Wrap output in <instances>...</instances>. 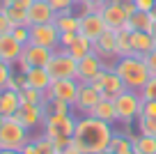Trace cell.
<instances>
[{"label":"cell","mask_w":156,"mask_h":154,"mask_svg":"<svg viewBox=\"0 0 156 154\" xmlns=\"http://www.w3.org/2000/svg\"><path fill=\"white\" fill-rule=\"evenodd\" d=\"M124 154H138V152H136V149H129V152H124Z\"/></svg>","instance_id":"obj_53"},{"label":"cell","mask_w":156,"mask_h":154,"mask_svg":"<svg viewBox=\"0 0 156 154\" xmlns=\"http://www.w3.org/2000/svg\"><path fill=\"white\" fill-rule=\"evenodd\" d=\"M149 35L154 37V44H156V21H151V28H149Z\"/></svg>","instance_id":"obj_49"},{"label":"cell","mask_w":156,"mask_h":154,"mask_svg":"<svg viewBox=\"0 0 156 154\" xmlns=\"http://www.w3.org/2000/svg\"><path fill=\"white\" fill-rule=\"evenodd\" d=\"M76 37H78V32H60V48L67 51V48L76 42Z\"/></svg>","instance_id":"obj_40"},{"label":"cell","mask_w":156,"mask_h":154,"mask_svg":"<svg viewBox=\"0 0 156 154\" xmlns=\"http://www.w3.org/2000/svg\"><path fill=\"white\" fill-rule=\"evenodd\" d=\"M140 117H156V101H145L142 99Z\"/></svg>","instance_id":"obj_39"},{"label":"cell","mask_w":156,"mask_h":154,"mask_svg":"<svg viewBox=\"0 0 156 154\" xmlns=\"http://www.w3.org/2000/svg\"><path fill=\"white\" fill-rule=\"evenodd\" d=\"M101 72H103V60L99 58L97 53H90L87 58H83L80 62H78V76H76V81L78 83H92Z\"/></svg>","instance_id":"obj_15"},{"label":"cell","mask_w":156,"mask_h":154,"mask_svg":"<svg viewBox=\"0 0 156 154\" xmlns=\"http://www.w3.org/2000/svg\"><path fill=\"white\" fill-rule=\"evenodd\" d=\"M112 124L99 120L92 115H78L76 131L71 136V143L76 145L83 154H99L103 149H108L112 138Z\"/></svg>","instance_id":"obj_1"},{"label":"cell","mask_w":156,"mask_h":154,"mask_svg":"<svg viewBox=\"0 0 156 154\" xmlns=\"http://www.w3.org/2000/svg\"><path fill=\"white\" fill-rule=\"evenodd\" d=\"M145 62H147V69H149V74H151V76H156V46L145 55Z\"/></svg>","instance_id":"obj_41"},{"label":"cell","mask_w":156,"mask_h":154,"mask_svg":"<svg viewBox=\"0 0 156 154\" xmlns=\"http://www.w3.org/2000/svg\"><path fill=\"white\" fill-rule=\"evenodd\" d=\"M48 5L53 7L58 14H62V12H73L76 0H48Z\"/></svg>","instance_id":"obj_37"},{"label":"cell","mask_w":156,"mask_h":154,"mask_svg":"<svg viewBox=\"0 0 156 154\" xmlns=\"http://www.w3.org/2000/svg\"><path fill=\"white\" fill-rule=\"evenodd\" d=\"M51 58H53V51H51V48L37 46V44H28V46H23V53H21L16 67H19L21 72H28V69H32V67H46Z\"/></svg>","instance_id":"obj_8"},{"label":"cell","mask_w":156,"mask_h":154,"mask_svg":"<svg viewBox=\"0 0 156 154\" xmlns=\"http://www.w3.org/2000/svg\"><path fill=\"white\" fill-rule=\"evenodd\" d=\"M126 55H136L131 48V32L126 28L117 30V58H126Z\"/></svg>","instance_id":"obj_29"},{"label":"cell","mask_w":156,"mask_h":154,"mask_svg":"<svg viewBox=\"0 0 156 154\" xmlns=\"http://www.w3.org/2000/svg\"><path fill=\"white\" fill-rule=\"evenodd\" d=\"M136 124H138V134H147L156 138V117H138Z\"/></svg>","instance_id":"obj_33"},{"label":"cell","mask_w":156,"mask_h":154,"mask_svg":"<svg viewBox=\"0 0 156 154\" xmlns=\"http://www.w3.org/2000/svg\"><path fill=\"white\" fill-rule=\"evenodd\" d=\"M34 0H14V5L21 7V9H30V5H32Z\"/></svg>","instance_id":"obj_46"},{"label":"cell","mask_w":156,"mask_h":154,"mask_svg":"<svg viewBox=\"0 0 156 154\" xmlns=\"http://www.w3.org/2000/svg\"><path fill=\"white\" fill-rule=\"evenodd\" d=\"M53 23L60 32H78L80 30V14H76V12H62V14L55 16Z\"/></svg>","instance_id":"obj_22"},{"label":"cell","mask_w":156,"mask_h":154,"mask_svg":"<svg viewBox=\"0 0 156 154\" xmlns=\"http://www.w3.org/2000/svg\"><path fill=\"white\" fill-rule=\"evenodd\" d=\"M46 69H48V74H51L53 81H60V78H76L78 76V60H73L64 48H58V51H53V58L48 60Z\"/></svg>","instance_id":"obj_6"},{"label":"cell","mask_w":156,"mask_h":154,"mask_svg":"<svg viewBox=\"0 0 156 154\" xmlns=\"http://www.w3.org/2000/svg\"><path fill=\"white\" fill-rule=\"evenodd\" d=\"M2 122H5V115H0V127H2Z\"/></svg>","instance_id":"obj_54"},{"label":"cell","mask_w":156,"mask_h":154,"mask_svg":"<svg viewBox=\"0 0 156 154\" xmlns=\"http://www.w3.org/2000/svg\"><path fill=\"white\" fill-rule=\"evenodd\" d=\"M78 87H80V83L76 78H60V81L51 83V87L46 90V99H60L73 106V101L78 97Z\"/></svg>","instance_id":"obj_10"},{"label":"cell","mask_w":156,"mask_h":154,"mask_svg":"<svg viewBox=\"0 0 156 154\" xmlns=\"http://www.w3.org/2000/svg\"><path fill=\"white\" fill-rule=\"evenodd\" d=\"M149 14H151V21H156V7H154L151 12H149Z\"/></svg>","instance_id":"obj_51"},{"label":"cell","mask_w":156,"mask_h":154,"mask_svg":"<svg viewBox=\"0 0 156 154\" xmlns=\"http://www.w3.org/2000/svg\"><path fill=\"white\" fill-rule=\"evenodd\" d=\"M0 154H23V152H19V149H0Z\"/></svg>","instance_id":"obj_50"},{"label":"cell","mask_w":156,"mask_h":154,"mask_svg":"<svg viewBox=\"0 0 156 154\" xmlns=\"http://www.w3.org/2000/svg\"><path fill=\"white\" fill-rule=\"evenodd\" d=\"M76 122H78L76 113H69V115H46L44 117V127H41V134L48 136L51 140L71 138L73 131H76Z\"/></svg>","instance_id":"obj_5"},{"label":"cell","mask_w":156,"mask_h":154,"mask_svg":"<svg viewBox=\"0 0 156 154\" xmlns=\"http://www.w3.org/2000/svg\"><path fill=\"white\" fill-rule=\"evenodd\" d=\"M32 140H34V145H37L39 154H55V147H53V140H51L48 136H44V134H39V136H32Z\"/></svg>","instance_id":"obj_34"},{"label":"cell","mask_w":156,"mask_h":154,"mask_svg":"<svg viewBox=\"0 0 156 154\" xmlns=\"http://www.w3.org/2000/svg\"><path fill=\"white\" fill-rule=\"evenodd\" d=\"M58 12L48 5V0H34L28 9V21L30 25H44V23H53Z\"/></svg>","instance_id":"obj_16"},{"label":"cell","mask_w":156,"mask_h":154,"mask_svg":"<svg viewBox=\"0 0 156 154\" xmlns=\"http://www.w3.org/2000/svg\"><path fill=\"white\" fill-rule=\"evenodd\" d=\"M142 108V97L138 90H124L122 94L115 99V115L119 124H133L140 117Z\"/></svg>","instance_id":"obj_4"},{"label":"cell","mask_w":156,"mask_h":154,"mask_svg":"<svg viewBox=\"0 0 156 154\" xmlns=\"http://www.w3.org/2000/svg\"><path fill=\"white\" fill-rule=\"evenodd\" d=\"M60 154H83V152H80V149H78V147H76L73 143H69V145H67V147H64V149H62Z\"/></svg>","instance_id":"obj_45"},{"label":"cell","mask_w":156,"mask_h":154,"mask_svg":"<svg viewBox=\"0 0 156 154\" xmlns=\"http://www.w3.org/2000/svg\"><path fill=\"white\" fill-rule=\"evenodd\" d=\"M21 152H23V154H39V149H37V145H34V140H30Z\"/></svg>","instance_id":"obj_44"},{"label":"cell","mask_w":156,"mask_h":154,"mask_svg":"<svg viewBox=\"0 0 156 154\" xmlns=\"http://www.w3.org/2000/svg\"><path fill=\"white\" fill-rule=\"evenodd\" d=\"M21 108V97L16 90H2V97H0V115L5 117H14Z\"/></svg>","instance_id":"obj_20"},{"label":"cell","mask_w":156,"mask_h":154,"mask_svg":"<svg viewBox=\"0 0 156 154\" xmlns=\"http://www.w3.org/2000/svg\"><path fill=\"white\" fill-rule=\"evenodd\" d=\"M30 140H32V134L19 117H5L0 127V149H19L21 152Z\"/></svg>","instance_id":"obj_3"},{"label":"cell","mask_w":156,"mask_h":154,"mask_svg":"<svg viewBox=\"0 0 156 154\" xmlns=\"http://www.w3.org/2000/svg\"><path fill=\"white\" fill-rule=\"evenodd\" d=\"M90 85L97 87V90L101 92L103 99H110V101H115L117 97L126 90V85H124V81L119 78V74H117V72H106V69H103Z\"/></svg>","instance_id":"obj_7"},{"label":"cell","mask_w":156,"mask_h":154,"mask_svg":"<svg viewBox=\"0 0 156 154\" xmlns=\"http://www.w3.org/2000/svg\"><path fill=\"white\" fill-rule=\"evenodd\" d=\"M25 78H28V85L30 87H37V90H48L51 83H53V78H51L48 69L46 67H32L25 72Z\"/></svg>","instance_id":"obj_19"},{"label":"cell","mask_w":156,"mask_h":154,"mask_svg":"<svg viewBox=\"0 0 156 154\" xmlns=\"http://www.w3.org/2000/svg\"><path fill=\"white\" fill-rule=\"evenodd\" d=\"M101 2H106V0H76V7L78 5H101Z\"/></svg>","instance_id":"obj_47"},{"label":"cell","mask_w":156,"mask_h":154,"mask_svg":"<svg viewBox=\"0 0 156 154\" xmlns=\"http://www.w3.org/2000/svg\"><path fill=\"white\" fill-rule=\"evenodd\" d=\"M12 72H14V67H12V64H7V62H0V92H2V90L7 87V81H9Z\"/></svg>","instance_id":"obj_38"},{"label":"cell","mask_w":156,"mask_h":154,"mask_svg":"<svg viewBox=\"0 0 156 154\" xmlns=\"http://www.w3.org/2000/svg\"><path fill=\"white\" fill-rule=\"evenodd\" d=\"M9 35L21 44V46H28L30 44V25H14Z\"/></svg>","instance_id":"obj_35"},{"label":"cell","mask_w":156,"mask_h":154,"mask_svg":"<svg viewBox=\"0 0 156 154\" xmlns=\"http://www.w3.org/2000/svg\"><path fill=\"white\" fill-rule=\"evenodd\" d=\"M44 113L46 115H69V113H73V106L67 104V101H60V99H46Z\"/></svg>","instance_id":"obj_28"},{"label":"cell","mask_w":156,"mask_h":154,"mask_svg":"<svg viewBox=\"0 0 156 154\" xmlns=\"http://www.w3.org/2000/svg\"><path fill=\"white\" fill-rule=\"evenodd\" d=\"M0 97H2V92H0Z\"/></svg>","instance_id":"obj_56"},{"label":"cell","mask_w":156,"mask_h":154,"mask_svg":"<svg viewBox=\"0 0 156 154\" xmlns=\"http://www.w3.org/2000/svg\"><path fill=\"white\" fill-rule=\"evenodd\" d=\"M106 30H108V25H106V21H103L101 14H83L80 16V30H78V32L83 35V37L97 42Z\"/></svg>","instance_id":"obj_17"},{"label":"cell","mask_w":156,"mask_h":154,"mask_svg":"<svg viewBox=\"0 0 156 154\" xmlns=\"http://www.w3.org/2000/svg\"><path fill=\"white\" fill-rule=\"evenodd\" d=\"M94 53H97L103 62H112V60H117V30L108 28L106 32L94 42Z\"/></svg>","instance_id":"obj_13"},{"label":"cell","mask_w":156,"mask_h":154,"mask_svg":"<svg viewBox=\"0 0 156 154\" xmlns=\"http://www.w3.org/2000/svg\"><path fill=\"white\" fill-rule=\"evenodd\" d=\"M133 149L138 154H156V138L147 134H136L133 136Z\"/></svg>","instance_id":"obj_27"},{"label":"cell","mask_w":156,"mask_h":154,"mask_svg":"<svg viewBox=\"0 0 156 154\" xmlns=\"http://www.w3.org/2000/svg\"><path fill=\"white\" fill-rule=\"evenodd\" d=\"M12 21L7 19V14H5V9H0V35H7V32H12Z\"/></svg>","instance_id":"obj_42"},{"label":"cell","mask_w":156,"mask_h":154,"mask_svg":"<svg viewBox=\"0 0 156 154\" xmlns=\"http://www.w3.org/2000/svg\"><path fill=\"white\" fill-rule=\"evenodd\" d=\"M16 117H19L30 131L32 129H41V127H44V117H46L44 104H21Z\"/></svg>","instance_id":"obj_14"},{"label":"cell","mask_w":156,"mask_h":154,"mask_svg":"<svg viewBox=\"0 0 156 154\" xmlns=\"http://www.w3.org/2000/svg\"><path fill=\"white\" fill-rule=\"evenodd\" d=\"M115 72L119 74V78L124 81L126 90H142L147 81H149V69H147L145 58L140 55H126V58H117L115 60Z\"/></svg>","instance_id":"obj_2"},{"label":"cell","mask_w":156,"mask_h":154,"mask_svg":"<svg viewBox=\"0 0 156 154\" xmlns=\"http://www.w3.org/2000/svg\"><path fill=\"white\" fill-rule=\"evenodd\" d=\"M21 53H23V46H21V44L16 42L9 32H7V35H0V58H2V62L16 67Z\"/></svg>","instance_id":"obj_18"},{"label":"cell","mask_w":156,"mask_h":154,"mask_svg":"<svg viewBox=\"0 0 156 154\" xmlns=\"http://www.w3.org/2000/svg\"><path fill=\"white\" fill-rule=\"evenodd\" d=\"M0 62H2V58H0Z\"/></svg>","instance_id":"obj_55"},{"label":"cell","mask_w":156,"mask_h":154,"mask_svg":"<svg viewBox=\"0 0 156 154\" xmlns=\"http://www.w3.org/2000/svg\"><path fill=\"white\" fill-rule=\"evenodd\" d=\"M138 12H151L156 7V0H133Z\"/></svg>","instance_id":"obj_43"},{"label":"cell","mask_w":156,"mask_h":154,"mask_svg":"<svg viewBox=\"0 0 156 154\" xmlns=\"http://www.w3.org/2000/svg\"><path fill=\"white\" fill-rule=\"evenodd\" d=\"M19 97H21V104H44L46 101L44 90H37V87H30V85H25L19 92Z\"/></svg>","instance_id":"obj_30"},{"label":"cell","mask_w":156,"mask_h":154,"mask_svg":"<svg viewBox=\"0 0 156 154\" xmlns=\"http://www.w3.org/2000/svg\"><path fill=\"white\" fill-rule=\"evenodd\" d=\"M154 46H156V44H154V37H151L149 32H140V30L131 32V48H133V53H136V55L145 58V55L149 53Z\"/></svg>","instance_id":"obj_21"},{"label":"cell","mask_w":156,"mask_h":154,"mask_svg":"<svg viewBox=\"0 0 156 154\" xmlns=\"http://www.w3.org/2000/svg\"><path fill=\"white\" fill-rule=\"evenodd\" d=\"M124 28L129 30V32H136V30H140V32H149V28H151V14L149 12H133L131 16H129V21H126V25Z\"/></svg>","instance_id":"obj_26"},{"label":"cell","mask_w":156,"mask_h":154,"mask_svg":"<svg viewBox=\"0 0 156 154\" xmlns=\"http://www.w3.org/2000/svg\"><path fill=\"white\" fill-rule=\"evenodd\" d=\"M14 5V0H0V9H9Z\"/></svg>","instance_id":"obj_48"},{"label":"cell","mask_w":156,"mask_h":154,"mask_svg":"<svg viewBox=\"0 0 156 154\" xmlns=\"http://www.w3.org/2000/svg\"><path fill=\"white\" fill-rule=\"evenodd\" d=\"M5 14H7V19L12 21V25H30V21H28V9H21V7L12 5L9 9H5Z\"/></svg>","instance_id":"obj_31"},{"label":"cell","mask_w":156,"mask_h":154,"mask_svg":"<svg viewBox=\"0 0 156 154\" xmlns=\"http://www.w3.org/2000/svg\"><path fill=\"white\" fill-rule=\"evenodd\" d=\"M25 85H28L25 72H21V69H14V72H12V76H9V81H7V87H5V90H16V92H21Z\"/></svg>","instance_id":"obj_32"},{"label":"cell","mask_w":156,"mask_h":154,"mask_svg":"<svg viewBox=\"0 0 156 154\" xmlns=\"http://www.w3.org/2000/svg\"><path fill=\"white\" fill-rule=\"evenodd\" d=\"M99 154H115V152H110V149H103V152H99Z\"/></svg>","instance_id":"obj_52"},{"label":"cell","mask_w":156,"mask_h":154,"mask_svg":"<svg viewBox=\"0 0 156 154\" xmlns=\"http://www.w3.org/2000/svg\"><path fill=\"white\" fill-rule=\"evenodd\" d=\"M108 149L115 152V154H124V152H129V149H133V136H129L124 129L112 131V138H110Z\"/></svg>","instance_id":"obj_25"},{"label":"cell","mask_w":156,"mask_h":154,"mask_svg":"<svg viewBox=\"0 0 156 154\" xmlns=\"http://www.w3.org/2000/svg\"><path fill=\"white\" fill-rule=\"evenodd\" d=\"M101 101V92L97 87H92L90 83H80L78 87V97L73 101V113L76 115H90L92 108Z\"/></svg>","instance_id":"obj_12"},{"label":"cell","mask_w":156,"mask_h":154,"mask_svg":"<svg viewBox=\"0 0 156 154\" xmlns=\"http://www.w3.org/2000/svg\"><path fill=\"white\" fill-rule=\"evenodd\" d=\"M67 53L71 55L73 60H78V62H80V60L87 58L90 53H94V42H92V39H87V37H83V35H78L76 42L67 48Z\"/></svg>","instance_id":"obj_23"},{"label":"cell","mask_w":156,"mask_h":154,"mask_svg":"<svg viewBox=\"0 0 156 154\" xmlns=\"http://www.w3.org/2000/svg\"><path fill=\"white\" fill-rule=\"evenodd\" d=\"M90 115H92V117H99V120L108 122V124H115V122H117V115H115V101L103 99V97H101V101H99L97 106L92 108V113H90Z\"/></svg>","instance_id":"obj_24"},{"label":"cell","mask_w":156,"mask_h":154,"mask_svg":"<svg viewBox=\"0 0 156 154\" xmlns=\"http://www.w3.org/2000/svg\"><path fill=\"white\" fill-rule=\"evenodd\" d=\"M140 97L145 101H156V76H149V81L142 85L140 90Z\"/></svg>","instance_id":"obj_36"},{"label":"cell","mask_w":156,"mask_h":154,"mask_svg":"<svg viewBox=\"0 0 156 154\" xmlns=\"http://www.w3.org/2000/svg\"><path fill=\"white\" fill-rule=\"evenodd\" d=\"M30 44L46 46L51 51L60 48V30L55 23H44V25H30Z\"/></svg>","instance_id":"obj_9"},{"label":"cell","mask_w":156,"mask_h":154,"mask_svg":"<svg viewBox=\"0 0 156 154\" xmlns=\"http://www.w3.org/2000/svg\"><path fill=\"white\" fill-rule=\"evenodd\" d=\"M101 16L110 30H122L129 21V12L124 7V0H106Z\"/></svg>","instance_id":"obj_11"}]
</instances>
